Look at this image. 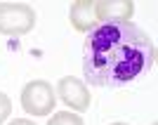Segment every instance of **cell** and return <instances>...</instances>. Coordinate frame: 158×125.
<instances>
[{"mask_svg":"<svg viewBox=\"0 0 158 125\" xmlns=\"http://www.w3.org/2000/svg\"><path fill=\"white\" fill-rule=\"evenodd\" d=\"M156 61L151 38L132 21L102 24L83 43V76L92 87H125Z\"/></svg>","mask_w":158,"mask_h":125,"instance_id":"cell-1","label":"cell"},{"mask_svg":"<svg viewBox=\"0 0 158 125\" xmlns=\"http://www.w3.org/2000/svg\"><path fill=\"white\" fill-rule=\"evenodd\" d=\"M35 26V12L24 2H0V33L26 35Z\"/></svg>","mask_w":158,"mask_h":125,"instance_id":"cell-2","label":"cell"},{"mask_svg":"<svg viewBox=\"0 0 158 125\" xmlns=\"http://www.w3.org/2000/svg\"><path fill=\"white\" fill-rule=\"evenodd\" d=\"M21 106L31 116H50L54 109V87L47 80H31L21 90Z\"/></svg>","mask_w":158,"mask_h":125,"instance_id":"cell-3","label":"cell"},{"mask_svg":"<svg viewBox=\"0 0 158 125\" xmlns=\"http://www.w3.org/2000/svg\"><path fill=\"white\" fill-rule=\"evenodd\" d=\"M57 97L69 109H73V113H83L90 109V92H87V87L78 78H73V76H64L57 83Z\"/></svg>","mask_w":158,"mask_h":125,"instance_id":"cell-4","label":"cell"},{"mask_svg":"<svg viewBox=\"0 0 158 125\" xmlns=\"http://www.w3.org/2000/svg\"><path fill=\"white\" fill-rule=\"evenodd\" d=\"M99 24H111V21H130L135 5L130 0H94Z\"/></svg>","mask_w":158,"mask_h":125,"instance_id":"cell-5","label":"cell"},{"mask_svg":"<svg viewBox=\"0 0 158 125\" xmlns=\"http://www.w3.org/2000/svg\"><path fill=\"white\" fill-rule=\"evenodd\" d=\"M71 24L76 31H94L102 26L97 19V10H94V0H78L71 5Z\"/></svg>","mask_w":158,"mask_h":125,"instance_id":"cell-6","label":"cell"},{"mask_svg":"<svg viewBox=\"0 0 158 125\" xmlns=\"http://www.w3.org/2000/svg\"><path fill=\"white\" fill-rule=\"evenodd\" d=\"M47 125H85L83 118L73 111H57L52 118L47 120Z\"/></svg>","mask_w":158,"mask_h":125,"instance_id":"cell-7","label":"cell"},{"mask_svg":"<svg viewBox=\"0 0 158 125\" xmlns=\"http://www.w3.org/2000/svg\"><path fill=\"white\" fill-rule=\"evenodd\" d=\"M10 111H12V102L5 92H0V125L10 118Z\"/></svg>","mask_w":158,"mask_h":125,"instance_id":"cell-8","label":"cell"},{"mask_svg":"<svg viewBox=\"0 0 158 125\" xmlns=\"http://www.w3.org/2000/svg\"><path fill=\"white\" fill-rule=\"evenodd\" d=\"M10 125H35V123H31V120H26V118H14Z\"/></svg>","mask_w":158,"mask_h":125,"instance_id":"cell-9","label":"cell"},{"mask_svg":"<svg viewBox=\"0 0 158 125\" xmlns=\"http://www.w3.org/2000/svg\"><path fill=\"white\" fill-rule=\"evenodd\" d=\"M113 125H127V123H113Z\"/></svg>","mask_w":158,"mask_h":125,"instance_id":"cell-10","label":"cell"}]
</instances>
